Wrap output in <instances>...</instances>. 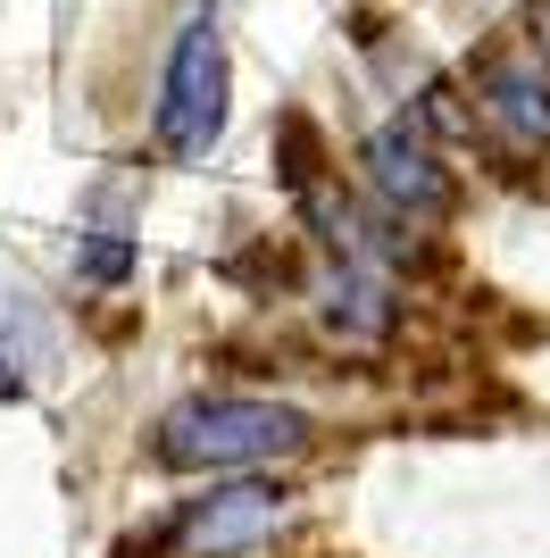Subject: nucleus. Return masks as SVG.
<instances>
[{"mask_svg": "<svg viewBox=\"0 0 550 558\" xmlns=\"http://www.w3.org/2000/svg\"><path fill=\"white\" fill-rule=\"evenodd\" d=\"M226 100H234V68H226V25L192 9L176 25V50H167V75H159V117H151V134L176 167L208 159L217 134H226Z\"/></svg>", "mask_w": 550, "mask_h": 558, "instance_id": "nucleus-2", "label": "nucleus"}, {"mask_svg": "<svg viewBox=\"0 0 550 558\" xmlns=\"http://www.w3.org/2000/svg\"><path fill=\"white\" fill-rule=\"evenodd\" d=\"M292 525V500L275 484H208L201 500H183L176 525H167V550L176 558H251Z\"/></svg>", "mask_w": 550, "mask_h": 558, "instance_id": "nucleus-3", "label": "nucleus"}, {"mask_svg": "<svg viewBox=\"0 0 550 558\" xmlns=\"http://www.w3.org/2000/svg\"><path fill=\"white\" fill-rule=\"evenodd\" d=\"M367 167V192L384 201L392 226H434V217H451L458 184H451V167L434 159V142H426V125L417 117H392V125H375L359 150Z\"/></svg>", "mask_w": 550, "mask_h": 558, "instance_id": "nucleus-4", "label": "nucleus"}, {"mask_svg": "<svg viewBox=\"0 0 550 558\" xmlns=\"http://www.w3.org/2000/svg\"><path fill=\"white\" fill-rule=\"evenodd\" d=\"M476 100H483V134L501 142L509 159H542L550 150V75L542 59H492L476 75Z\"/></svg>", "mask_w": 550, "mask_h": 558, "instance_id": "nucleus-5", "label": "nucleus"}, {"mask_svg": "<svg viewBox=\"0 0 550 558\" xmlns=\"http://www.w3.org/2000/svg\"><path fill=\"white\" fill-rule=\"evenodd\" d=\"M526 25H534V59H550V0H534Z\"/></svg>", "mask_w": 550, "mask_h": 558, "instance_id": "nucleus-8", "label": "nucleus"}, {"mask_svg": "<svg viewBox=\"0 0 550 558\" xmlns=\"http://www.w3.org/2000/svg\"><path fill=\"white\" fill-rule=\"evenodd\" d=\"M75 267H84L92 283H109V276H125V267H134V242H125V233H92Z\"/></svg>", "mask_w": 550, "mask_h": 558, "instance_id": "nucleus-7", "label": "nucleus"}, {"mask_svg": "<svg viewBox=\"0 0 550 558\" xmlns=\"http://www.w3.org/2000/svg\"><path fill=\"white\" fill-rule=\"evenodd\" d=\"M318 326L334 333V342H350V350H367V342H384L392 333V283L375 276V267H325L318 276Z\"/></svg>", "mask_w": 550, "mask_h": 558, "instance_id": "nucleus-6", "label": "nucleus"}, {"mask_svg": "<svg viewBox=\"0 0 550 558\" xmlns=\"http://www.w3.org/2000/svg\"><path fill=\"white\" fill-rule=\"evenodd\" d=\"M309 450V417L284 409V400H183L159 417V442L151 459L176 466V475H226V466H275Z\"/></svg>", "mask_w": 550, "mask_h": 558, "instance_id": "nucleus-1", "label": "nucleus"}]
</instances>
